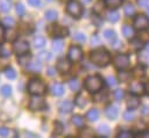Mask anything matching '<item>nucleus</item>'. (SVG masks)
Listing matches in <instances>:
<instances>
[{"label": "nucleus", "instance_id": "5701e85b", "mask_svg": "<svg viewBox=\"0 0 149 138\" xmlns=\"http://www.w3.org/2000/svg\"><path fill=\"white\" fill-rule=\"evenodd\" d=\"M63 46H64V44L61 39H54L51 43V49L55 52H61L63 50Z\"/></svg>", "mask_w": 149, "mask_h": 138}, {"label": "nucleus", "instance_id": "8fccbe9b", "mask_svg": "<svg viewBox=\"0 0 149 138\" xmlns=\"http://www.w3.org/2000/svg\"><path fill=\"white\" fill-rule=\"evenodd\" d=\"M81 136H83V137H92V136H93V130H91V129L86 128V129H84V131H83Z\"/></svg>", "mask_w": 149, "mask_h": 138}, {"label": "nucleus", "instance_id": "9b49d317", "mask_svg": "<svg viewBox=\"0 0 149 138\" xmlns=\"http://www.w3.org/2000/svg\"><path fill=\"white\" fill-rule=\"evenodd\" d=\"M129 92L133 95H136V96L137 95H142L144 93V86L141 82H139V81H134L129 86Z\"/></svg>", "mask_w": 149, "mask_h": 138}, {"label": "nucleus", "instance_id": "f3484780", "mask_svg": "<svg viewBox=\"0 0 149 138\" xmlns=\"http://www.w3.org/2000/svg\"><path fill=\"white\" fill-rule=\"evenodd\" d=\"M51 93L55 95V96H61L64 94V86L62 83H54L52 87H51Z\"/></svg>", "mask_w": 149, "mask_h": 138}, {"label": "nucleus", "instance_id": "f03ea898", "mask_svg": "<svg viewBox=\"0 0 149 138\" xmlns=\"http://www.w3.org/2000/svg\"><path fill=\"white\" fill-rule=\"evenodd\" d=\"M85 87L88 92L91 93H97L101 89L102 87V79L100 75L98 74H93V75H90L85 79Z\"/></svg>", "mask_w": 149, "mask_h": 138}, {"label": "nucleus", "instance_id": "ddd939ff", "mask_svg": "<svg viewBox=\"0 0 149 138\" xmlns=\"http://www.w3.org/2000/svg\"><path fill=\"white\" fill-rule=\"evenodd\" d=\"M105 112H106V116H107L109 119H115V118L118 117V115H119L118 108H116L115 106H112V104H109V106L106 107Z\"/></svg>", "mask_w": 149, "mask_h": 138}, {"label": "nucleus", "instance_id": "4468645a", "mask_svg": "<svg viewBox=\"0 0 149 138\" xmlns=\"http://www.w3.org/2000/svg\"><path fill=\"white\" fill-rule=\"evenodd\" d=\"M73 106H74V103H73L72 101H70V100H65V101H63V102L61 103L59 109H61L62 112H70V111H72Z\"/></svg>", "mask_w": 149, "mask_h": 138}, {"label": "nucleus", "instance_id": "9d476101", "mask_svg": "<svg viewBox=\"0 0 149 138\" xmlns=\"http://www.w3.org/2000/svg\"><path fill=\"white\" fill-rule=\"evenodd\" d=\"M49 31L52 36H56V37H66L69 35V29L66 27H63V26L54 24L51 27V29H49Z\"/></svg>", "mask_w": 149, "mask_h": 138}, {"label": "nucleus", "instance_id": "4be33fe9", "mask_svg": "<svg viewBox=\"0 0 149 138\" xmlns=\"http://www.w3.org/2000/svg\"><path fill=\"white\" fill-rule=\"evenodd\" d=\"M44 17H45V20L52 22V21H56V20H57L58 14H57V12L54 10V9H48V10L44 13Z\"/></svg>", "mask_w": 149, "mask_h": 138}, {"label": "nucleus", "instance_id": "c85d7f7f", "mask_svg": "<svg viewBox=\"0 0 149 138\" xmlns=\"http://www.w3.org/2000/svg\"><path fill=\"white\" fill-rule=\"evenodd\" d=\"M3 73H5V75H6V78L9 79V80L15 79V77H16V72H15L14 68H12V67H7V68H5Z\"/></svg>", "mask_w": 149, "mask_h": 138}, {"label": "nucleus", "instance_id": "603ef678", "mask_svg": "<svg viewBox=\"0 0 149 138\" xmlns=\"http://www.w3.org/2000/svg\"><path fill=\"white\" fill-rule=\"evenodd\" d=\"M27 1H28V3H29L30 6H33V7H37V6L41 5V0H27Z\"/></svg>", "mask_w": 149, "mask_h": 138}, {"label": "nucleus", "instance_id": "3c124183", "mask_svg": "<svg viewBox=\"0 0 149 138\" xmlns=\"http://www.w3.org/2000/svg\"><path fill=\"white\" fill-rule=\"evenodd\" d=\"M9 135V130L7 128H0V136L1 137H7Z\"/></svg>", "mask_w": 149, "mask_h": 138}, {"label": "nucleus", "instance_id": "0e129e2a", "mask_svg": "<svg viewBox=\"0 0 149 138\" xmlns=\"http://www.w3.org/2000/svg\"><path fill=\"white\" fill-rule=\"evenodd\" d=\"M80 1H81V2L84 3V5H86V3H90V2L92 1V0H80Z\"/></svg>", "mask_w": 149, "mask_h": 138}, {"label": "nucleus", "instance_id": "a19ab883", "mask_svg": "<svg viewBox=\"0 0 149 138\" xmlns=\"http://www.w3.org/2000/svg\"><path fill=\"white\" fill-rule=\"evenodd\" d=\"M123 118L126 119V121H128V122H130V121H133L134 118H135V114H134V111L133 110H127L125 114H123Z\"/></svg>", "mask_w": 149, "mask_h": 138}, {"label": "nucleus", "instance_id": "58836bf2", "mask_svg": "<svg viewBox=\"0 0 149 138\" xmlns=\"http://www.w3.org/2000/svg\"><path fill=\"white\" fill-rule=\"evenodd\" d=\"M2 23H3L6 27L12 28V27L15 24V20H14L13 17H10V16H6V17H3V20H2Z\"/></svg>", "mask_w": 149, "mask_h": 138}, {"label": "nucleus", "instance_id": "2eb2a0df", "mask_svg": "<svg viewBox=\"0 0 149 138\" xmlns=\"http://www.w3.org/2000/svg\"><path fill=\"white\" fill-rule=\"evenodd\" d=\"M104 37H105V39L108 41L111 44H113L114 42H116V34H115V31L112 30V29H106V30L104 31Z\"/></svg>", "mask_w": 149, "mask_h": 138}, {"label": "nucleus", "instance_id": "a18cd8bd", "mask_svg": "<svg viewBox=\"0 0 149 138\" xmlns=\"http://www.w3.org/2000/svg\"><path fill=\"white\" fill-rule=\"evenodd\" d=\"M24 13H26L24 6H23L22 3H17V5H16V14H17L19 16H22Z\"/></svg>", "mask_w": 149, "mask_h": 138}, {"label": "nucleus", "instance_id": "bf43d9fd", "mask_svg": "<svg viewBox=\"0 0 149 138\" xmlns=\"http://www.w3.org/2000/svg\"><path fill=\"white\" fill-rule=\"evenodd\" d=\"M47 73H48V75H50V77L55 75V68H54V67H49V68L47 70Z\"/></svg>", "mask_w": 149, "mask_h": 138}, {"label": "nucleus", "instance_id": "5fc2aeb1", "mask_svg": "<svg viewBox=\"0 0 149 138\" xmlns=\"http://www.w3.org/2000/svg\"><path fill=\"white\" fill-rule=\"evenodd\" d=\"M139 38H140V39H142L143 42H147V41L149 39V34H148V32H142V34H141V36H140Z\"/></svg>", "mask_w": 149, "mask_h": 138}, {"label": "nucleus", "instance_id": "79ce46f5", "mask_svg": "<svg viewBox=\"0 0 149 138\" xmlns=\"http://www.w3.org/2000/svg\"><path fill=\"white\" fill-rule=\"evenodd\" d=\"M125 97V92L122 90V89H116V90H114V99L116 100V101H120V100H122Z\"/></svg>", "mask_w": 149, "mask_h": 138}, {"label": "nucleus", "instance_id": "412c9836", "mask_svg": "<svg viewBox=\"0 0 149 138\" xmlns=\"http://www.w3.org/2000/svg\"><path fill=\"white\" fill-rule=\"evenodd\" d=\"M42 68V65L40 61H29L27 64V70L31 71V72H40Z\"/></svg>", "mask_w": 149, "mask_h": 138}, {"label": "nucleus", "instance_id": "f8f14e48", "mask_svg": "<svg viewBox=\"0 0 149 138\" xmlns=\"http://www.w3.org/2000/svg\"><path fill=\"white\" fill-rule=\"evenodd\" d=\"M71 68V63L69 59L66 58H61L57 63V70L62 73H65V72H69V70Z\"/></svg>", "mask_w": 149, "mask_h": 138}, {"label": "nucleus", "instance_id": "4c0bfd02", "mask_svg": "<svg viewBox=\"0 0 149 138\" xmlns=\"http://www.w3.org/2000/svg\"><path fill=\"white\" fill-rule=\"evenodd\" d=\"M29 59H30V55H27V53H23V55H20L17 60L21 65H24V64H28L29 63Z\"/></svg>", "mask_w": 149, "mask_h": 138}, {"label": "nucleus", "instance_id": "dca6fc26", "mask_svg": "<svg viewBox=\"0 0 149 138\" xmlns=\"http://www.w3.org/2000/svg\"><path fill=\"white\" fill-rule=\"evenodd\" d=\"M74 103H76L78 107H80V108L85 107V106L87 104V96H86L84 93H79V94L76 96V99H74Z\"/></svg>", "mask_w": 149, "mask_h": 138}, {"label": "nucleus", "instance_id": "a211bd4d", "mask_svg": "<svg viewBox=\"0 0 149 138\" xmlns=\"http://www.w3.org/2000/svg\"><path fill=\"white\" fill-rule=\"evenodd\" d=\"M71 122H72V124H73L74 126H77V128H83L84 124H85L84 117H83L81 115H74V116H72Z\"/></svg>", "mask_w": 149, "mask_h": 138}, {"label": "nucleus", "instance_id": "c756f323", "mask_svg": "<svg viewBox=\"0 0 149 138\" xmlns=\"http://www.w3.org/2000/svg\"><path fill=\"white\" fill-rule=\"evenodd\" d=\"M63 131H64V126H63V124L61 123V122H56L55 123V128H54V132H52V135L55 136H59V135H62L63 133Z\"/></svg>", "mask_w": 149, "mask_h": 138}, {"label": "nucleus", "instance_id": "7ed1b4c3", "mask_svg": "<svg viewBox=\"0 0 149 138\" xmlns=\"http://www.w3.org/2000/svg\"><path fill=\"white\" fill-rule=\"evenodd\" d=\"M45 89H47V87H45L44 82L40 79H33L28 83V90L33 95H42L45 93Z\"/></svg>", "mask_w": 149, "mask_h": 138}, {"label": "nucleus", "instance_id": "de8ad7c7", "mask_svg": "<svg viewBox=\"0 0 149 138\" xmlns=\"http://www.w3.org/2000/svg\"><path fill=\"white\" fill-rule=\"evenodd\" d=\"M118 137L119 138H128V137H133V133L129 131H121L118 133Z\"/></svg>", "mask_w": 149, "mask_h": 138}, {"label": "nucleus", "instance_id": "aec40b11", "mask_svg": "<svg viewBox=\"0 0 149 138\" xmlns=\"http://www.w3.org/2000/svg\"><path fill=\"white\" fill-rule=\"evenodd\" d=\"M127 106H128L129 109H136V108L140 106V100L136 97V95L130 96V97L127 100Z\"/></svg>", "mask_w": 149, "mask_h": 138}, {"label": "nucleus", "instance_id": "393cba45", "mask_svg": "<svg viewBox=\"0 0 149 138\" xmlns=\"http://www.w3.org/2000/svg\"><path fill=\"white\" fill-rule=\"evenodd\" d=\"M86 118H87L88 121H91V122H95V121L99 118V111H98L97 109H91V110H88L87 114H86Z\"/></svg>", "mask_w": 149, "mask_h": 138}, {"label": "nucleus", "instance_id": "37998d69", "mask_svg": "<svg viewBox=\"0 0 149 138\" xmlns=\"http://www.w3.org/2000/svg\"><path fill=\"white\" fill-rule=\"evenodd\" d=\"M5 36H6V38L8 39V41H14L17 36H16V31L15 30H13V29H10L8 32H7V35L5 34Z\"/></svg>", "mask_w": 149, "mask_h": 138}, {"label": "nucleus", "instance_id": "864d4df0", "mask_svg": "<svg viewBox=\"0 0 149 138\" xmlns=\"http://www.w3.org/2000/svg\"><path fill=\"white\" fill-rule=\"evenodd\" d=\"M128 78H129V74H126V72H121L120 73L121 81H128Z\"/></svg>", "mask_w": 149, "mask_h": 138}, {"label": "nucleus", "instance_id": "7c9ffc66", "mask_svg": "<svg viewBox=\"0 0 149 138\" xmlns=\"http://www.w3.org/2000/svg\"><path fill=\"white\" fill-rule=\"evenodd\" d=\"M122 0H105V5L108 7V8H116L121 5Z\"/></svg>", "mask_w": 149, "mask_h": 138}, {"label": "nucleus", "instance_id": "a878e982", "mask_svg": "<svg viewBox=\"0 0 149 138\" xmlns=\"http://www.w3.org/2000/svg\"><path fill=\"white\" fill-rule=\"evenodd\" d=\"M119 19H120V15H119V13H118L116 10H109V12L107 13V20H108L109 22L115 23V22L119 21Z\"/></svg>", "mask_w": 149, "mask_h": 138}, {"label": "nucleus", "instance_id": "f704fd0d", "mask_svg": "<svg viewBox=\"0 0 149 138\" xmlns=\"http://www.w3.org/2000/svg\"><path fill=\"white\" fill-rule=\"evenodd\" d=\"M37 58H38V60H41V61H47V60H49V59L51 58V55H50L48 51H41V52L37 55Z\"/></svg>", "mask_w": 149, "mask_h": 138}, {"label": "nucleus", "instance_id": "052dcab7", "mask_svg": "<svg viewBox=\"0 0 149 138\" xmlns=\"http://www.w3.org/2000/svg\"><path fill=\"white\" fill-rule=\"evenodd\" d=\"M141 112H142V114H144V115H146V114H148V112H149V108H148L147 106H144V107L142 108V110H141Z\"/></svg>", "mask_w": 149, "mask_h": 138}, {"label": "nucleus", "instance_id": "39448f33", "mask_svg": "<svg viewBox=\"0 0 149 138\" xmlns=\"http://www.w3.org/2000/svg\"><path fill=\"white\" fill-rule=\"evenodd\" d=\"M13 50L17 56L27 53L29 51V44H28V42H26L23 39H16L13 44Z\"/></svg>", "mask_w": 149, "mask_h": 138}, {"label": "nucleus", "instance_id": "423d86ee", "mask_svg": "<svg viewBox=\"0 0 149 138\" xmlns=\"http://www.w3.org/2000/svg\"><path fill=\"white\" fill-rule=\"evenodd\" d=\"M114 66L118 68V70H125L129 66V56L128 55H118L115 58H114Z\"/></svg>", "mask_w": 149, "mask_h": 138}, {"label": "nucleus", "instance_id": "0eeeda50", "mask_svg": "<svg viewBox=\"0 0 149 138\" xmlns=\"http://www.w3.org/2000/svg\"><path fill=\"white\" fill-rule=\"evenodd\" d=\"M68 56H69V59L71 60V61H79L80 59H81V57H83V50H81V48L80 46H78V45H72V46H70V49H69V53H68Z\"/></svg>", "mask_w": 149, "mask_h": 138}, {"label": "nucleus", "instance_id": "6ab92c4d", "mask_svg": "<svg viewBox=\"0 0 149 138\" xmlns=\"http://www.w3.org/2000/svg\"><path fill=\"white\" fill-rule=\"evenodd\" d=\"M122 34H123V36L126 37V38H133L134 37V29H133V27H130L129 24H125L123 27H122Z\"/></svg>", "mask_w": 149, "mask_h": 138}, {"label": "nucleus", "instance_id": "6e6d98bb", "mask_svg": "<svg viewBox=\"0 0 149 138\" xmlns=\"http://www.w3.org/2000/svg\"><path fill=\"white\" fill-rule=\"evenodd\" d=\"M137 3L142 7H147L149 5V0H137Z\"/></svg>", "mask_w": 149, "mask_h": 138}, {"label": "nucleus", "instance_id": "338daca9", "mask_svg": "<svg viewBox=\"0 0 149 138\" xmlns=\"http://www.w3.org/2000/svg\"><path fill=\"white\" fill-rule=\"evenodd\" d=\"M147 50H148V52H149V43L147 44Z\"/></svg>", "mask_w": 149, "mask_h": 138}, {"label": "nucleus", "instance_id": "774afa93", "mask_svg": "<svg viewBox=\"0 0 149 138\" xmlns=\"http://www.w3.org/2000/svg\"><path fill=\"white\" fill-rule=\"evenodd\" d=\"M47 1H52V0H47Z\"/></svg>", "mask_w": 149, "mask_h": 138}, {"label": "nucleus", "instance_id": "e433bc0d", "mask_svg": "<svg viewBox=\"0 0 149 138\" xmlns=\"http://www.w3.org/2000/svg\"><path fill=\"white\" fill-rule=\"evenodd\" d=\"M102 10H104V3H102V1H97V2L94 3L93 12H94L95 14H100V13H102Z\"/></svg>", "mask_w": 149, "mask_h": 138}, {"label": "nucleus", "instance_id": "c9c22d12", "mask_svg": "<svg viewBox=\"0 0 149 138\" xmlns=\"http://www.w3.org/2000/svg\"><path fill=\"white\" fill-rule=\"evenodd\" d=\"M109 128H108V125H106V124H101V125H99V128H98V132L100 133V135H102V136H108L109 135Z\"/></svg>", "mask_w": 149, "mask_h": 138}, {"label": "nucleus", "instance_id": "c03bdc74", "mask_svg": "<svg viewBox=\"0 0 149 138\" xmlns=\"http://www.w3.org/2000/svg\"><path fill=\"white\" fill-rule=\"evenodd\" d=\"M106 81H107V83H108V86H109V87H115V86L118 85V80H116L114 77H112V75L107 77Z\"/></svg>", "mask_w": 149, "mask_h": 138}, {"label": "nucleus", "instance_id": "13d9d810", "mask_svg": "<svg viewBox=\"0 0 149 138\" xmlns=\"http://www.w3.org/2000/svg\"><path fill=\"white\" fill-rule=\"evenodd\" d=\"M0 55L3 57H8L9 56V51H7L6 49H0Z\"/></svg>", "mask_w": 149, "mask_h": 138}, {"label": "nucleus", "instance_id": "b1692460", "mask_svg": "<svg viewBox=\"0 0 149 138\" xmlns=\"http://www.w3.org/2000/svg\"><path fill=\"white\" fill-rule=\"evenodd\" d=\"M69 88L73 92H78L80 89V81L77 78H73L69 81Z\"/></svg>", "mask_w": 149, "mask_h": 138}, {"label": "nucleus", "instance_id": "ea45409f", "mask_svg": "<svg viewBox=\"0 0 149 138\" xmlns=\"http://www.w3.org/2000/svg\"><path fill=\"white\" fill-rule=\"evenodd\" d=\"M73 38H74V41H77V42H81V43L86 41V36H85V34L81 32V31H77V32L73 35Z\"/></svg>", "mask_w": 149, "mask_h": 138}, {"label": "nucleus", "instance_id": "72a5a7b5", "mask_svg": "<svg viewBox=\"0 0 149 138\" xmlns=\"http://www.w3.org/2000/svg\"><path fill=\"white\" fill-rule=\"evenodd\" d=\"M10 9V2L8 0H0V10L6 13Z\"/></svg>", "mask_w": 149, "mask_h": 138}, {"label": "nucleus", "instance_id": "1a4fd4ad", "mask_svg": "<svg viewBox=\"0 0 149 138\" xmlns=\"http://www.w3.org/2000/svg\"><path fill=\"white\" fill-rule=\"evenodd\" d=\"M44 107H45V102L42 97H40V95H34L30 99L29 108L31 110H42Z\"/></svg>", "mask_w": 149, "mask_h": 138}, {"label": "nucleus", "instance_id": "2f4dec72", "mask_svg": "<svg viewBox=\"0 0 149 138\" xmlns=\"http://www.w3.org/2000/svg\"><path fill=\"white\" fill-rule=\"evenodd\" d=\"M34 45L35 48H43L45 45V38L42 36H37L34 38Z\"/></svg>", "mask_w": 149, "mask_h": 138}, {"label": "nucleus", "instance_id": "09e8293b", "mask_svg": "<svg viewBox=\"0 0 149 138\" xmlns=\"http://www.w3.org/2000/svg\"><path fill=\"white\" fill-rule=\"evenodd\" d=\"M134 72H135L136 75H143L144 74V68H143V66L139 65V66H136V68L134 70Z\"/></svg>", "mask_w": 149, "mask_h": 138}, {"label": "nucleus", "instance_id": "69168bd1", "mask_svg": "<svg viewBox=\"0 0 149 138\" xmlns=\"http://www.w3.org/2000/svg\"><path fill=\"white\" fill-rule=\"evenodd\" d=\"M147 12H148V14H149V5L147 6Z\"/></svg>", "mask_w": 149, "mask_h": 138}, {"label": "nucleus", "instance_id": "680f3d73", "mask_svg": "<svg viewBox=\"0 0 149 138\" xmlns=\"http://www.w3.org/2000/svg\"><path fill=\"white\" fill-rule=\"evenodd\" d=\"M144 92H146V93L149 95V81H148V82L144 85Z\"/></svg>", "mask_w": 149, "mask_h": 138}, {"label": "nucleus", "instance_id": "cd10ccee", "mask_svg": "<svg viewBox=\"0 0 149 138\" xmlns=\"http://www.w3.org/2000/svg\"><path fill=\"white\" fill-rule=\"evenodd\" d=\"M123 12H125V15L126 16H133L135 14V7L132 3H127L123 7Z\"/></svg>", "mask_w": 149, "mask_h": 138}, {"label": "nucleus", "instance_id": "bb28decb", "mask_svg": "<svg viewBox=\"0 0 149 138\" xmlns=\"http://www.w3.org/2000/svg\"><path fill=\"white\" fill-rule=\"evenodd\" d=\"M143 41L142 39H140L139 37L137 38H132V42H130V44H132V46L135 49V50H140V49H142L143 48Z\"/></svg>", "mask_w": 149, "mask_h": 138}, {"label": "nucleus", "instance_id": "49530a36", "mask_svg": "<svg viewBox=\"0 0 149 138\" xmlns=\"http://www.w3.org/2000/svg\"><path fill=\"white\" fill-rule=\"evenodd\" d=\"M91 44H92V46H98L100 44V39H99V37L97 35H93L91 37Z\"/></svg>", "mask_w": 149, "mask_h": 138}, {"label": "nucleus", "instance_id": "20e7f679", "mask_svg": "<svg viewBox=\"0 0 149 138\" xmlns=\"http://www.w3.org/2000/svg\"><path fill=\"white\" fill-rule=\"evenodd\" d=\"M66 12L73 17H80V15L83 14V7L78 1L70 0L66 5Z\"/></svg>", "mask_w": 149, "mask_h": 138}, {"label": "nucleus", "instance_id": "6e6552de", "mask_svg": "<svg viewBox=\"0 0 149 138\" xmlns=\"http://www.w3.org/2000/svg\"><path fill=\"white\" fill-rule=\"evenodd\" d=\"M134 27L137 30H146L149 28V19L146 15H137L134 19Z\"/></svg>", "mask_w": 149, "mask_h": 138}, {"label": "nucleus", "instance_id": "473e14b6", "mask_svg": "<svg viewBox=\"0 0 149 138\" xmlns=\"http://www.w3.org/2000/svg\"><path fill=\"white\" fill-rule=\"evenodd\" d=\"M0 92H1V95H2V96L8 97V96L12 95V87H10L9 85H5V86L1 87Z\"/></svg>", "mask_w": 149, "mask_h": 138}, {"label": "nucleus", "instance_id": "e2e57ef3", "mask_svg": "<svg viewBox=\"0 0 149 138\" xmlns=\"http://www.w3.org/2000/svg\"><path fill=\"white\" fill-rule=\"evenodd\" d=\"M141 136H142V137H149V131H146V132H143Z\"/></svg>", "mask_w": 149, "mask_h": 138}, {"label": "nucleus", "instance_id": "4d7b16f0", "mask_svg": "<svg viewBox=\"0 0 149 138\" xmlns=\"http://www.w3.org/2000/svg\"><path fill=\"white\" fill-rule=\"evenodd\" d=\"M3 38H5V29H3V27L0 24V43L3 41Z\"/></svg>", "mask_w": 149, "mask_h": 138}, {"label": "nucleus", "instance_id": "f257e3e1", "mask_svg": "<svg viewBox=\"0 0 149 138\" xmlns=\"http://www.w3.org/2000/svg\"><path fill=\"white\" fill-rule=\"evenodd\" d=\"M90 59L91 61L97 65V66H107L111 61V56L109 53L104 50V49H97L94 51L91 52V56H90Z\"/></svg>", "mask_w": 149, "mask_h": 138}]
</instances>
